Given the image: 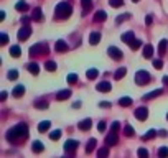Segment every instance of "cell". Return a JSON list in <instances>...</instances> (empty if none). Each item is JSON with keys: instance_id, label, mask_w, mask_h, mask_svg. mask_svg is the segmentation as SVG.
<instances>
[{"instance_id": "ab89813d", "label": "cell", "mask_w": 168, "mask_h": 158, "mask_svg": "<svg viewBox=\"0 0 168 158\" xmlns=\"http://www.w3.org/2000/svg\"><path fill=\"white\" fill-rule=\"evenodd\" d=\"M46 69L48 71H56V63L55 61H48L46 63Z\"/></svg>"}, {"instance_id": "30bf717a", "label": "cell", "mask_w": 168, "mask_h": 158, "mask_svg": "<svg viewBox=\"0 0 168 158\" xmlns=\"http://www.w3.org/2000/svg\"><path fill=\"white\" fill-rule=\"evenodd\" d=\"M117 142H119V138H117V135H115V132H110L107 137H105V143L109 147H114V145H117Z\"/></svg>"}, {"instance_id": "8d00e7d4", "label": "cell", "mask_w": 168, "mask_h": 158, "mask_svg": "<svg viewBox=\"0 0 168 158\" xmlns=\"http://www.w3.org/2000/svg\"><path fill=\"white\" fill-rule=\"evenodd\" d=\"M59 137H61V130H55V132L50 133V138H51V140H59Z\"/></svg>"}, {"instance_id": "52a82bcc", "label": "cell", "mask_w": 168, "mask_h": 158, "mask_svg": "<svg viewBox=\"0 0 168 158\" xmlns=\"http://www.w3.org/2000/svg\"><path fill=\"white\" fill-rule=\"evenodd\" d=\"M148 117V110H147V107H139L137 110H135V119L137 120H140V122H143L145 119Z\"/></svg>"}, {"instance_id": "7dc6e473", "label": "cell", "mask_w": 168, "mask_h": 158, "mask_svg": "<svg viewBox=\"0 0 168 158\" xmlns=\"http://www.w3.org/2000/svg\"><path fill=\"white\" fill-rule=\"evenodd\" d=\"M36 109H46L48 107V104L46 102H36V105H35Z\"/></svg>"}, {"instance_id": "83f0119b", "label": "cell", "mask_w": 168, "mask_h": 158, "mask_svg": "<svg viewBox=\"0 0 168 158\" xmlns=\"http://www.w3.org/2000/svg\"><path fill=\"white\" fill-rule=\"evenodd\" d=\"M10 54H12L13 58H20V54H21L20 46H12V48H10Z\"/></svg>"}, {"instance_id": "4fadbf2b", "label": "cell", "mask_w": 168, "mask_h": 158, "mask_svg": "<svg viewBox=\"0 0 168 158\" xmlns=\"http://www.w3.org/2000/svg\"><path fill=\"white\" fill-rule=\"evenodd\" d=\"M96 89H97L99 92H109L110 89H112V86H110V84L107 83V81H104V83H99V84H97Z\"/></svg>"}, {"instance_id": "4316f807", "label": "cell", "mask_w": 168, "mask_h": 158, "mask_svg": "<svg viewBox=\"0 0 168 158\" xmlns=\"http://www.w3.org/2000/svg\"><path fill=\"white\" fill-rule=\"evenodd\" d=\"M15 9H17L18 12H26V10H28V4L21 0V2H18V4L15 5Z\"/></svg>"}, {"instance_id": "4dcf8cb0", "label": "cell", "mask_w": 168, "mask_h": 158, "mask_svg": "<svg viewBox=\"0 0 168 158\" xmlns=\"http://www.w3.org/2000/svg\"><path fill=\"white\" fill-rule=\"evenodd\" d=\"M125 73H127L125 68H120V69H117L115 73H114V78H115V79H122L124 76H125Z\"/></svg>"}, {"instance_id": "f35d334b", "label": "cell", "mask_w": 168, "mask_h": 158, "mask_svg": "<svg viewBox=\"0 0 168 158\" xmlns=\"http://www.w3.org/2000/svg\"><path fill=\"white\" fill-rule=\"evenodd\" d=\"M140 46H142V41H140V40H134V41L130 43V48H132V50H139Z\"/></svg>"}, {"instance_id": "b9f144b4", "label": "cell", "mask_w": 168, "mask_h": 158, "mask_svg": "<svg viewBox=\"0 0 168 158\" xmlns=\"http://www.w3.org/2000/svg\"><path fill=\"white\" fill-rule=\"evenodd\" d=\"M0 43H2V45H7V43H9V36H7V33H2V36H0Z\"/></svg>"}, {"instance_id": "681fc988", "label": "cell", "mask_w": 168, "mask_h": 158, "mask_svg": "<svg viewBox=\"0 0 168 158\" xmlns=\"http://www.w3.org/2000/svg\"><path fill=\"white\" fill-rule=\"evenodd\" d=\"M21 23L28 26V23H30V18H28V17H23V18H21Z\"/></svg>"}, {"instance_id": "11a10c76", "label": "cell", "mask_w": 168, "mask_h": 158, "mask_svg": "<svg viewBox=\"0 0 168 158\" xmlns=\"http://www.w3.org/2000/svg\"><path fill=\"white\" fill-rule=\"evenodd\" d=\"M163 84H165V86H168V76H165V78H163Z\"/></svg>"}, {"instance_id": "5b68a950", "label": "cell", "mask_w": 168, "mask_h": 158, "mask_svg": "<svg viewBox=\"0 0 168 158\" xmlns=\"http://www.w3.org/2000/svg\"><path fill=\"white\" fill-rule=\"evenodd\" d=\"M79 147V142L76 140H66V143H64V152L66 153H74V150Z\"/></svg>"}, {"instance_id": "bcb514c9", "label": "cell", "mask_w": 168, "mask_h": 158, "mask_svg": "<svg viewBox=\"0 0 168 158\" xmlns=\"http://www.w3.org/2000/svg\"><path fill=\"white\" fill-rule=\"evenodd\" d=\"M68 81H69L71 84H74L76 81H78V76H76V74H69V76H68Z\"/></svg>"}, {"instance_id": "7bdbcfd3", "label": "cell", "mask_w": 168, "mask_h": 158, "mask_svg": "<svg viewBox=\"0 0 168 158\" xmlns=\"http://www.w3.org/2000/svg\"><path fill=\"white\" fill-rule=\"evenodd\" d=\"M97 155H99V157H107V155H109V150H107V148H101L99 152H97Z\"/></svg>"}, {"instance_id": "7402d4cb", "label": "cell", "mask_w": 168, "mask_h": 158, "mask_svg": "<svg viewBox=\"0 0 168 158\" xmlns=\"http://www.w3.org/2000/svg\"><path fill=\"white\" fill-rule=\"evenodd\" d=\"M81 5H83V12L88 13L89 10L93 9V0H81Z\"/></svg>"}, {"instance_id": "60d3db41", "label": "cell", "mask_w": 168, "mask_h": 158, "mask_svg": "<svg viewBox=\"0 0 168 158\" xmlns=\"http://www.w3.org/2000/svg\"><path fill=\"white\" fill-rule=\"evenodd\" d=\"M153 68L162 69V68H163V61H162V59H155V61H153Z\"/></svg>"}, {"instance_id": "603a6c76", "label": "cell", "mask_w": 168, "mask_h": 158, "mask_svg": "<svg viewBox=\"0 0 168 158\" xmlns=\"http://www.w3.org/2000/svg\"><path fill=\"white\" fill-rule=\"evenodd\" d=\"M119 105H122V107H129V105H132V99L130 97H120V99H119Z\"/></svg>"}, {"instance_id": "db71d44e", "label": "cell", "mask_w": 168, "mask_h": 158, "mask_svg": "<svg viewBox=\"0 0 168 158\" xmlns=\"http://www.w3.org/2000/svg\"><path fill=\"white\" fill-rule=\"evenodd\" d=\"M0 99H2V100H5V99H7V92H2V96H0Z\"/></svg>"}, {"instance_id": "f6af8a7d", "label": "cell", "mask_w": 168, "mask_h": 158, "mask_svg": "<svg viewBox=\"0 0 168 158\" xmlns=\"http://www.w3.org/2000/svg\"><path fill=\"white\" fill-rule=\"evenodd\" d=\"M119 129H120V124H119V122H114V124L110 125V130H112V132H117Z\"/></svg>"}, {"instance_id": "f5cc1de1", "label": "cell", "mask_w": 168, "mask_h": 158, "mask_svg": "<svg viewBox=\"0 0 168 158\" xmlns=\"http://www.w3.org/2000/svg\"><path fill=\"white\" fill-rule=\"evenodd\" d=\"M73 107H74V109H79V107H81V102H74V104H73Z\"/></svg>"}, {"instance_id": "277c9868", "label": "cell", "mask_w": 168, "mask_h": 158, "mask_svg": "<svg viewBox=\"0 0 168 158\" xmlns=\"http://www.w3.org/2000/svg\"><path fill=\"white\" fill-rule=\"evenodd\" d=\"M152 81L150 74H148L147 71H139L137 74H135V83L139 84V86H143V84H148Z\"/></svg>"}, {"instance_id": "9c48e42d", "label": "cell", "mask_w": 168, "mask_h": 158, "mask_svg": "<svg viewBox=\"0 0 168 158\" xmlns=\"http://www.w3.org/2000/svg\"><path fill=\"white\" fill-rule=\"evenodd\" d=\"M91 127H93V120H91V119H84L83 122H79V124H78V129H79V130H83V132L89 130Z\"/></svg>"}, {"instance_id": "836d02e7", "label": "cell", "mask_w": 168, "mask_h": 158, "mask_svg": "<svg viewBox=\"0 0 168 158\" xmlns=\"http://www.w3.org/2000/svg\"><path fill=\"white\" fill-rule=\"evenodd\" d=\"M7 78H9L10 81H15V79L18 78V71H15V69H10L9 73H7Z\"/></svg>"}, {"instance_id": "8992f818", "label": "cell", "mask_w": 168, "mask_h": 158, "mask_svg": "<svg viewBox=\"0 0 168 158\" xmlns=\"http://www.w3.org/2000/svg\"><path fill=\"white\" fill-rule=\"evenodd\" d=\"M30 35H31V28L25 25L20 31H18V40H20V41H26V40L30 38Z\"/></svg>"}, {"instance_id": "d4e9b609", "label": "cell", "mask_w": 168, "mask_h": 158, "mask_svg": "<svg viewBox=\"0 0 168 158\" xmlns=\"http://www.w3.org/2000/svg\"><path fill=\"white\" fill-rule=\"evenodd\" d=\"M167 46H168V41H167V40H162V41L158 43V54H165Z\"/></svg>"}, {"instance_id": "7a4b0ae2", "label": "cell", "mask_w": 168, "mask_h": 158, "mask_svg": "<svg viewBox=\"0 0 168 158\" xmlns=\"http://www.w3.org/2000/svg\"><path fill=\"white\" fill-rule=\"evenodd\" d=\"M55 13H56V18H59V20H63V18H69V17H71V13H73V7L69 4H66V2H61V4L56 5Z\"/></svg>"}, {"instance_id": "c3c4849f", "label": "cell", "mask_w": 168, "mask_h": 158, "mask_svg": "<svg viewBox=\"0 0 168 158\" xmlns=\"http://www.w3.org/2000/svg\"><path fill=\"white\" fill-rule=\"evenodd\" d=\"M97 130H99V132H104V130H105V122H99V125H97Z\"/></svg>"}, {"instance_id": "ee69618b", "label": "cell", "mask_w": 168, "mask_h": 158, "mask_svg": "<svg viewBox=\"0 0 168 158\" xmlns=\"http://www.w3.org/2000/svg\"><path fill=\"white\" fill-rule=\"evenodd\" d=\"M139 157H142V158H147L148 157V152L145 148H140L139 150Z\"/></svg>"}, {"instance_id": "484cf974", "label": "cell", "mask_w": 168, "mask_h": 158, "mask_svg": "<svg viewBox=\"0 0 168 158\" xmlns=\"http://www.w3.org/2000/svg\"><path fill=\"white\" fill-rule=\"evenodd\" d=\"M96 138H91V140L88 142V147H86V153H91V152H93L94 148H96Z\"/></svg>"}, {"instance_id": "9a60e30c", "label": "cell", "mask_w": 168, "mask_h": 158, "mask_svg": "<svg viewBox=\"0 0 168 158\" xmlns=\"http://www.w3.org/2000/svg\"><path fill=\"white\" fill-rule=\"evenodd\" d=\"M71 97V91L69 89H64V91H59L56 94V100H64V99H69Z\"/></svg>"}, {"instance_id": "44dd1931", "label": "cell", "mask_w": 168, "mask_h": 158, "mask_svg": "<svg viewBox=\"0 0 168 158\" xmlns=\"http://www.w3.org/2000/svg\"><path fill=\"white\" fill-rule=\"evenodd\" d=\"M31 20H33V21H41V20H43L41 9H35V10H33V15H31Z\"/></svg>"}, {"instance_id": "3957f363", "label": "cell", "mask_w": 168, "mask_h": 158, "mask_svg": "<svg viewBox=\"0 0 168 158\" xmlns=\"http://www.w3.org/2000/svg\"><path fill=\"white\" fill-rule=\"evenodd\" d=\"M48 53V45L46 43H36L30 48V54L38 56V54H46Z\"/></svg>"}, {"instance_id": "d6986e66", "label": "cell", "mask_w": 168, "mask_h": 158, "mask_svg": "<svg viewBox=\"0 0 168 158\" xmlns=\"http://www.w3.org/2000/svg\"><path fill=\"white\" fill-rule=\"evenodd\" d=\"M99 41H101V33L94 31V33L89 35V43H91V45H97Z\"/></svg>"}, {"instance_id": "8fae6325", "label": "cell", "mask_w": 168, "mask_h": 158, "mask_svg": "<svg viewBox=\"0 0 168 158\" xmlns=\"http://www.w3.org/2000/svg\"><path fill=\"white\" fill-rule=\"evenodd\" d=\"M163 92V89H153V91H150L148 94H145L143 96V100H152V99H155L157 96H160Z\"/></svg>"}, {"instance_id": "9f6ffc18", "label": "cell", "mask_w": 168, "mask_h": 158, "mask_svg": "<svg viewBox=\"0 0 168 158\" xmlns=\"http://www.w3.org/2000/svg\"><path fill=\"white\" fill-rule=\"evenodd\" d=\"M134 2H139V0H134Z\"/></svg>"}, {"instance_id": "6da1fadb", "label": "cell", "mask_w": 168, "mask_h": 158, "mask_svg": "<svg viewBox=\"0 0 168 158\" xmlns=\"http://www.w3.org/2000/svg\"><path fill=\"white\" fill-rule=\"evenodd\" d=\"M25 138H28V125L25 124H18L7 132V140L10 143L12 142H18V140H25Z\"/></svg>"}, {"instance_id": "ac0fdd59", "label": "cell", "mask_w": 168, "mask_h": 158, "mask_svg": "<svg viewBox=\"0 0 168 158\" xmlns=\"http://www.w3.org/2000/svg\"><path fill=\"white\" fill-rule=\"evenodd\" d=\"M105 18H107V13H105L104 10H97V12H96V15H94V21H97V23L104 21Z\"/></svg>"}, {"instance_id": "f546056e", "label": "cell", "mask_w": 168, "mask_h": 158, "mask_svg": "<svg viewBox=\"0 0 168 158\" xmlns=\"http://www.w3.org/2000/svg\"><path fill=\"white\" fill-rule=\"evenodd\" d=\"M155 137H157V130L152 129V130H148V132L145 133L142 138H143V140H152V138H155Z\"/></svg>"}, {"instance_id": "816d5d0a", "label": "cell", "mask_w": 168, "mask_h": 158, "mask_svg": "<svg viewBox=\"0 0 168 158\" xmlns=\"http://www.w3.org/2000/svg\"><path fill=\"white\" fill-rule=\"evenodd\" d=\"M99 105H101V107H109V102H101V104H99Z\"/></svg>"}, {"instance_id": "f907efd6", "label": "cell", "mask_w": 168, "mask_h": 158, "mask_svg": "<svg viewBox=\"0 0 168 158\" xmlns=\"http://www.w3.org/2000/svg\"><path fill=\"white\" fill-rule=\"evenodd\" d=\"M152 20H153V18H152V15H147V18H145V23H147V25H152Z\"/></svg>"}, {"instance_id": "cb8c5ba5", "label": "cell", "mask_w": 168, "mask_h": 158, "mask_svg": "<svg viewBox=\"0 0 168 158\" xmlns=\"http://www.w3.org/2000/svg\"><path fill=\"white\" fill-rule=\"evenodd\" d=\"M31 150H33L35 153H40V152H43V150H45V147H43L41 142H33V147H31Z\"/></svg>"}, {"instance_id": "5bb4252c", "label": "cell", "mask_w": 168, "mask_h": 158, "mask_svg": "<svg viewBox=\"0 0 168 158\" xmlns=\"http://www.w3.org/2000/svg\"><path fill=\"white\" fill-rule=\"evenodd\" d=\"M120 38H122V41H124V43H127V45H130V43L135 40V36H134V31H125V33L122 35Z\"/></svg>"}, {"instance_id": "e0dca14e", "label": "cell", "mask_w": 168, "mask_h": 158, "mask_svg": "<svg viewBox=\"0 0 168 158\" xmlns=\"http://www.w3.org/2000/svg\"><path fill=\"white\" fill-rule=\"evenodd\" d=\"M50 127H51V122L50 120H43V122H40L38 124V132H48L50 130Z\"/></svg>"}, {"instance_id": "e575fe53", "label": "cell", "mask_w": 168, "mask_h": 158, "mask_svg": "<svg viewBox=\"0 0 168 158\" xmlns=\"http://www.w3.org/2000/svg\"><path fill=\"white\" fill-rule=\"evenodd\" d=\"M97 69H88V73H86V76H88V79H96L97 78Z\"/></svg>"}, {"instance_id": "f1b7e54d", "label": "cell", "mask_w": 168, "mask_h": 158, "mask_svg": "<svg viewBox=\"0 0 168 158\" xmlns=\"http://www.w3.org/2000/svg\"><path fill=\"white\" fill-rule=\"evenodd\" d=\"M23 92H25V88H23V86H17V88L13 89V96H15V97H21V96H23Z\"/></svg>"}, {"instance_id": "1f68e13d", "label": "cell", "mask_w": 168, "mask_h": 158, "mask_svg": "<svg viewBox=\"0 0 168 158\" xmlns=\"http://www.w3.org/2000/svg\"><path fill=\"white\" fill-rule=\"evenodd\" d=\"M130 17H132L130 13H124V15H120V17H117V18H115V23H117V25H120L122 21L129 20V18H130Z\"/></svg>"}, {"instance_id": "d6a6232c", "label": "cell", "mask_w": 168, "mask_h": 158, "mask_svg": "<svg viewBox=\"0 0 168 158\" xmlns=\"http://www.w3.org/2000/svg\"><path fill=\"white\" fill-rule=\"evenodd\" d=\"M124 133H125L127 137H134L135 130H134V127H132V125H125V129H124Z\"/></svg>"}, {"instance_id": "ba28073f", "label": "cell", "mask_w": 168, "mask_h": 158, "mask_svg": "<svg viewBox=\"0 0 168 158\" xmlns=\"http://www.w3.org/2000/svg\"><path fill=\"white\" fill-rule=\"evenodd\" d=\"M107 53H109V56L112 59H122V51L119 48H115V46H110L109 50H107Z\"/></svg>"}, {"instance_id": "74e56055", "label": "cell", "mask_w": 168, "mask_h": 158, "mask_svg": "<svg viewBox=\"0 0 168 158\" xmlns=\"http://www.w3.org/2000/svg\"><path fill=\"white\" fill-rule=\"evenodd\" d=\"M158 157H162V158L168 157V148H167V147H162V148L158 150Z\"/></svg>"}, {"instance_id": "ffe728a7", "label": "cell", "mask_w": 168, "mask_h": 158, "mask_svg": "<svg viewBox=\"0 0 168 158\" xmlns=\"http://www.w3.org/2000/svg\"><path fill=\"white\" fill-rule=\"evenodd\" d=\"M152 56H153V46L145 45L143 46V58H152Z\"/></svg>"}, {"instance_id": "d590c367", "label": "cell", "mask_w": 168, "mask_h": 158, "mask_svg": "<svg viewBox=\"0 0 168 158\" xmlns=\"http://www.w3.org/2000/svg\"><path fill=\"white\" fill-rule=\"evenodd\" d=\"M110 7H114V9H117V7H122L124 5V0H109Z\"/></svg>"}, {"instance_id": "2e32d148", "label": "cell", "mask_w": 168, "mask_h": 158, "mask_svg": "<svg viewBox=\"0 0 168 158\" xmlns=\"http://www.w3.org/2000/svg\"><path fill=\"white\" fill-rule=\"evenodd\" d=\"M26 69L33 76H36L38 73H40V64H36V63H28V64H26Z\"/></svg>"}, {"instance_id": "7c38bea8", "label": "cell", "mask_w": 168, "mask_h": 158, "mask_svg": "<svg viewBox=\"0 0 168 158\" xmlns=\"http://www.w3.org/2000/svg\"><path fill=\"white\" fill-rule=\"evenodd\" d=\"M68 48H69V46H68L66 41H63V40H58L56 45H55V50L58 51V53H64V51H68Z\"/></svg>"}]
</instances>
